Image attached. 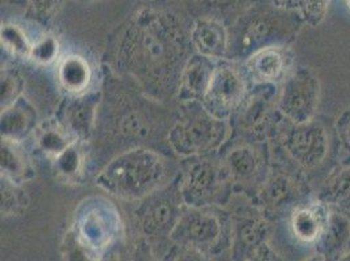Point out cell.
<instances>
[{
	"instance_id": "cell-1",
	"label": "cell",
	"mask_w": 350,
	"mask_h": 261,
	"mask_svg": "<svg viewBox=\"0 0 350 261\" xmlns=\"http://www.w3.org/2000/svg\"><path fill=\"white\" fill-rule=\"evenodd\" d=\"M195 53L179 16L162 4L142 5L118 36L116 64L152 100L176 96Z\"/></svg>"
},
{
	"instance_id": "cell-2",
	"label": "cell",
	"mask_w": 350,
	"mask_h": 261,
	"mask_svg": "<svg viewBox=\"0 0 350 261\" xmlns=\"http://www.w3.org/2000/svg\"><path fill=\"white\" fill-rule=\"evenodd\" d=\"M305 24L299 12L269 4L251 3L229 28L228 59L243 63L256 51L271 46H291Z\"/></svg>"
},
{
	"instance_id": "cell-3",
	"label": "cell",
	"mask_w": 350,
	"mask_h": 261,
	"mask_svg": "<svg viewBox=\"0 0 350 261\" xmlns=\"http://www.w3.org/2000/svg\"><path fill=\"white\" fill-rule=\"evenodd\" d=\"M96 182L106 193L137 203L169 183L167 166L157 152L135 146L109 161Z\"/></svg>"
},
{
	"instance_id": "cell-4",
	"label": "cell",
	"mask_w": 350,
	"mask_h": 261,
	"mask_svg": "<svg viewBox=\"0 0 350 261\" xmlns=\"http://www.w3.org/2000/svg\"><path fill=\"white\" fill-rule=\"evenodd\" d=\"M183 105L186 111L167 133L173 152L183 159L219 153L230 139V122L209 114L202 102Z\"/></svg>"
},
{
	"instance_id": "cell-5",
	"label": "cell",
	"mask_w": 350,
	"mask_h": 261,
	"mask_svg": "<svg viewBox=\"0 0 350 261\" xmlns=\"http://www.w3.org/2000/svg\"><path fill=\"white\" fill-rule=\"evenodd\" d=\"M178 179L187 206L224 208L233 197V183L219 153L185 159Z\"/></svg>"
},
{
	"instance_id": "cell-6",
	"label": "cell",
	"mask_w": 350,
	"mask_h": 261,
	"mask_svg": "<svg viewBox=\"0 0 350 261\" xmlns=\"http://www.w3.org/2000/svg\"><path fill=\"white\" fill-rule=\"evenodd\" d=\"M272 140L281 153L280 160L305 175L321 167L331 150L329 130L317 118L305 123H293L284 118Z\"/></svg>"
},
{
	"instance_id": "cell-7",
	"label": "cell",
	"mask_w": 350,
	"mask_h": 261,
	"mask_svg": "<svg viewBox=\"0 0 350 261\" xmlns=\"http://www.w3.org/2000/svg\"><path fill=\"white\" fill-rule=\"evenodd\" d=\"M186 206L179 189L178 175L172 182L137 202L133 212L135 223L142 235L140 238L146 239L154 253L159 245L167 248L173 246L172 234Z\"/></svg>"
},
{
	"instance_id": "cell-8",
	"label": "cell",
	"mask_w": 350,
	"mask_h": 261,
	"mask_svg": "<svg viewBox=\"0 0 350 261\" xmlns=\"http://www.w3.org/2000/svg\"><path fill=\"white\" fill-rule=\"evenodd\" d=\"M312 197L315 196L306 175L282 160H272L265 180L251 202L273 222L286 215L291 216L295 208Z\"/></svg>"
},
{
	"instance_id": "cell-9",
	"label": "cell",
	"mask_w": 350,
	"mask_h": 261,
	"mask_svg": "<svg viewBox=\"0 0 350 261\" xmlns=\"http://www.w3.org/2000/svg\"><path fill=\"white\" fill-rule=\"evenodd\" d=\"M230 213H225L224 208L186 206L172 234V243L216 256L230 249Z\"/></svg>"
},
{
	"instance_id": "cell-10",
	"label": "cell",
	"mask_w": 350,
	"mask_h": 261,
	"mask_svg": "<svg viewBox=\"0 0 350 261\" xmlns=\"http://www.w3.org/2000/svg\"><path fill=\"white\" fill-rule=\"evenodd\" d=\"M219 156L233 183L234 193H241L252 200L272 163L268 141L239 137L222 146Z\"/></svg>"
},
{
	"instance_id": "cell-11",
	"label": "cell",
	"mask_w": 350,
	"mask_h": 261,
	"mask_svg": "<svg viewBox=\"0 0 350 261\" xmlns=\"http://www.w3.org/2000/svg\"><path fill=\"white\" fill-rule=\"evenodd\" d=\"M278 85H251L246 100L232 118V130L250 140H272L284 119L278 109Z\"/></svg>"
},
{
	"instance_id": "cell-12",
	"label": "cell",
	"mask_w": 350,
	"mask_h": 261,
	"mask_svg": "<svg viewBox=\"0 0 350 261\" xmlns=\"http://www.w3.org/2000/svg\"><path fill=\"white\" fill-rule=\"evenodd\" d=\"M72 229L88 246L101 255L124 236L119 210L114 204L100 196L88 197L80 203L75 212Z\"/></svg>"
},
{
	"instance_id": "cell-13",
	"label": "cell",
	"mask_w": 350,
	"mask_h": 261,
	"mask_svg": "<svg viewBox=\"0 0 350 261\" xmlns=\"http://www.w3.org/2000/svg\"><path fill=\"white\" fill-rule=\"evenodd\" d=\"M250 89L251 83L242 63L224 59L217 61L202 103L209 114L230 122L246 100Z\"/></svg>"
},
{
	"instance_id": "cell-14",
	"label": "cell",
	"mask_w": 350,
	"mask_h": 261,
	"mask_svg": "<svg viewBox=\"0 0 350 261\" xmlns=\"http://www.w3.org/2000/svg\"><path fill=\"white\" fill-rule=\"evenodd\" d=\"M321 94V80L317 72L306 66H295L280 85L278 111L293 123L308 122L317 118Z\"/></svg>"
},
{
	"instance_id": "cell-15",
	"label": "cell",
	"mask_w": 350,
	"mask_h": 261,
	"mask_svg": "<svg viewBox=\"0 0 350 261\" xmlns=\"http://www.w3.org/2000/svg\"><path fill=\"white\" fill-rule=\"evenodd\" d=\"M230 259L245 261L260 247L269 243L272 221L250 200L230 213Z\"/></svg>"
},
{
	"instance_id": "cell-16",
	"label": "cell",
	"mask_w": 350,
	"mask_h": 261,
	"mask_svg": "<svg viewBox=\"0 0 350 261\" xmlns=\"http://www.w3.org/2000/svg\"><path fill=\"white\" fill-rule=\"evenodd\" d=\"M101 101L103 92L97 89L79 96H66L57 118L75 140L88 143L97 128Z\"/></svg>"
},
{
	"instance_id": "cell-17",
	"label": "cell",
	"mask_w": 350,
	"mask_h": 261,
	"mask_svg": "<svg viewBox=\"0 0 350 261\" xmlns=\"http://www.w3.org/2000/svg\"><path fill=\"white\" fill-rule=\"evenodd\" d=\"M291 46H271L256 51L242 66L251 85H281L295 67Z\"/></svg>"
},
{
	"instance_id": "cell-18",
	"label": "cell",
	"mask_w": 350,
	"mask_h": 261,
	"mask_svg": "<svg viewBox=\"0 0 350 261\" xmlns=\"http://www.w3.org/2000/svg\"><path fill=\"white\" fill-rule=\"evenodd\" d=\"M329 209V205L317 197L295 208L289 216V226L294 239L305 246H315L325 228Z\"/></svg>"
},
{
	"instance_id": "cell-19",
	"label": "cell",
	"mask_w": 350,
	"mask_h": 261,
	"mask_svg": "<svg viewBox=\"0 0 350 261\" xmlns=\"http://www.w3.org/2000/svg\"><path fill=\"white\" fill-rule=\"evenodd\" d=\"M190 40L195 53L224 60L229 54V28L215 18H195L190 28Z\"/></svg>"
},
{
	"instance_id": "cell-20",
	"label": "cell",
	"mask_w": 350,
	"mask_h": 261,
	"mask_svg": "<svg viewBox=\"0 0 350 261\" xmlns=\"http://www.w3.org/2000/svg\"><path fill=\"white\" fill-rule=\"evenodd\" d=\"M315 252L325 261H336L350 252V213L332 208L329 209L325 228L315 243Z\"/></svg>"
},
{
	"instance_id": "cell-21",
	"label": "cell",
	"mask_w": 350,
	"mask_h": 261,
	"mask_svg": "<svg viewBox=\"0 0 350 261\" xmlns=\"http://www.w3.org/2000/svg\"><path fill=\"white\" fill-rule=\"evenodd\" d=\"M216 67L217 60L193 53L180 76L178 100L182 103L203 101Z\"/></svg>"
},
{
	"instance_id": "cell-22",
	"label": "cell",
	"mask_w": 350,
	"mask_h": 261,
	"mask_svg": "<svg viewBox=\"0 0 350 261\" xmlns=\"http://www.w3.org/2000/svg\"><path fill=\"white\" fill-rule=\"evenodd\" d=\"M38 114L36 107L24 96L1 110V139L16 143H23L34 133L38 127Z\"/></svg>"
},
{
	"instance_id": "cell-23",
	"label": "cell",
	"mask_w": 350,
	"mask_h": 261,
	"mask_svg": "<svg viewBox=\"0 0 350 261\" xmlns=\"http://www.w3.org/2000/svg\"><path fill=\"white\" fill-rule=\"evenodd\" d=\"M57 79L66 96L84 94L92 89L93 68L85 57L70 53L57 63Z\"/></svg>"
},
{
	"instance_id": "cell-24",
	"label": "cell",
	"mask_w": 350,
	"mask_h": 261,
	"mask_svg": "<svg viewBox=\"0 0 350 261\" xmlns=\"http://www.w3.org/2000/svg\"><path fill=\"white\" fill-rule=\"evenodd\" d=\"M315 197L332 208L350 213V154L328 173Z\"/></svg>"
},
{
	"instance_id": "cell-25",
	"label": "cell",
	"mask_w": 350,
	"mask_h": 261,
	"mask_svg": "<svg viewBox=\"0 0 350 261\" xmlns=\"http://www.w3.org/2000/svg\"><path fill=\"white\" fill-rule=\"evenodd\" d=\"M89 153L87 143L75 141L51 162V171L55 179L64 184H80L88 171Z\"/></svg>"
},
{
	"instance_id": "cell-26",
	"label": "cell",
	"mask_w": 350,
	"mask_h": 261,
	"mask_svg": "<svg viewBox=\"0 0 350 261\" xmlns=\"http://www.w3.org/2000/svg\"><path fill=\"white\" fill-rule=\"evenodd\" d=\"M34 148L47 160H54L75 141L72 135L63 127L58 118L47 119L38 124L33 133Z\"/></svg>"
},
{
	"instance_id": "cell-27",
	"label": "cell",
	"mask_w": 350,
	"mask_h": 261,
	"mask_svg": "<svg viewBox=\"0 0 350 261\" xmlns=\"http://www.w3.org/2000/svg\"><path fill=\"white\" fill-rule=\"evenodd\" d=\"M0 169L1 176H5L20 184H24L36 175L31 161L27 150L24 149L23 143H16L3 139L0 153Z\"/></svg>"
},
{
	"instance_id": "cell-28",
	"label": "cell",
	"mask_w": 350,
	"mask_h": 261,
	"mask_svg": "<svg viewBox=\"0 0 350 261\" xmlns=\"http://www.w3.org/2000/svg\"><path fill=\"white\" fill-rule=\"evenodd\" d=\"M114 110L111 126L118 135L126 139L143 140L152 130V120L143 111L142 106L137 107L129 102V106L124 103L122 107L116 106Z\"/></svg>"
},
{
	"instance_id": "cell-29",
	"label": "cell",
	"mask_w": 350,
	"mask_h": 261,
	"mask_svg": "<svg viewBox=\"0 0 350 261\" xmlns=\"http://www.w3.org/2000/svg\"><path fill=\"white\" fill-rule=\"evenodd\" d=\"M196 18H215L221 23H233L248 5L250 0H183Z\"/></svg>"
},
{
	"instance_id": "cell-30",
	"label": "cell",
	"mask_w": 350,
	"mask_h": 261,
	"mask_svg": "<svg viewBox=\"0 0 350 261\" xmlns=\"http://www.w3.org/2000/svg\"><path fill=\"white\" fill-rule=\"evenodd\" d=\"M1 216L4 218L17 217L24 215L29 206V196L23 184L1 176Z\"/></svg>"
},
{
	"instance_id": "cell-31",
	"label": "cell",
	"mask_w": 350,
	"mask_h": 261,
	"mask_svg": "<svg viewBox=\"0 0 350 261\" xmlns=\"http://www.w3.org/2000/svg\"><path fill=\"white\" fill-rule=\"evenodd\" d=\"M1 47L12 57L20 60H29L33 41L20 25L5 23L0 29Z\"/></svg>"
},
{
	"instance_id": "cell-32",
	"label": "cell",
	"mask_w": 350,
	"mask_h": 261,
	"mask_svg": "<svg viewBox=\"0 0 350 261\" xmlns=\"http://www.w3.org/2000/svg\"><path fill=\"white\" fill-rule=\"evenodd\" d=\"M0 79L1 110H5L11 105H14L20 97L24 96L23 92L25 87V81L21 72L12 64H4L1 67Z\"/></svg>"
},
{
	"instance_id": "cell-33",
	"label": "cell",
	"mask_w": 350,
	"mask_h": 261,
	"mask_svg": "<svg viewBox=\"0 0 350 261\" xmlns=\"http://www.w3.org/2000/svg\"><path fill=\"white\" fill-rule=\"evenodd\" d=\"M60 249L64 261H100L101 259V253L88 246L72 228L64 234Z\"/></svg>"
},
{
	"instance_id": "cell-34",
	"label": "cell",
	"mask_w": 350,
	"mask_h": 261,
	"mask_svg": "<svg viewBox=\"0 0 350 261\" xmlns=\"http://www.w3.org/2000/svg\"><path fill=\"white\" fill-rule=\"evenodd\" d=\"M60 59V44L54 34H44L33 41L29 60L36 66L47 67Z\"/></svg>"
},
{
	"instance_id": "cell-35",
	"label": "cell",
	"mask_w": 350,
	"mask_h": 261,
	"mask_svg": "<svg viewBox=\"0 0 350 261\" xmlns=\"http://www.w3.org/2000/svg\"><path fill=\"white\" fill-rule=\"evenodd\" d=\"M64 0H27V16L33 21L47 25L58 15Z\"/></svg>"
},
{
	"instance_id": "cell-36",
	"label": "cell",
	"mask_w": 350,
	"mask_h": 261,
	"mask_svg": "<svg viewBox=\"0 0 350 261\" xmlns=\"http://www.w3.org/2000/svg\"><path fill=\"white\" fill-rule=\"evenodd\" d=\"M331 0H302L301 16L308 27L317 28L328 14Z\"/></svg>"
},
{
	"instance_id": "cell-37",
	"label": "cell",
	"mask_w": 350,
	"mask_h": 261,
	"mask_svg": "<svg viewBox=\"0 0 350 261\" xmlns=\"http://www.w3.org/2000/svg\"><path fill=\"white\" fill-rule=\"evenodd\" d=\"M161 261H211V256L192 247L173 245Z\"/></svg>"
},
{
	"instance_id": "cell-38",
	"label": "cell",
	"mask_w": 350,
	"mask_h": 261,
	"mask_svg": "<svg viewBox=\"0 0 350 261\" xmlns=\"http://www.w3.org/2000/svg\"><path fill=\"white\" fill-rule=\"evenodd\" d=\"M129 246L126 235L119 238L103 252L100 261H131L133 247L130 248Z\"/></svg>"
},
{
	"instance_id": "cell-39",
	"label": "cell",
	"mask_w": 350,
	"mask_h": 261,
	"mask_svg": "<svg viewBox=\"0 0 350 261\" xmlns=\"http://www.w3.org/2000/svg\"><path fill=\"white\" fill-rule=\"evenodd\" d=\"M335 128L340 144L350 154V106L338 115Z\"/></svg>"
},
{
	"instance_id": "cell-40",
	"label": "cell",
	"mask_w": 350,
	"mask_h": 261,
	"mask_svg": "<svg viewBox=\"0 0 350 261\" xmlns=\"http://www.w3.org/2000/svg\"><path fill=\"white\" fill-rule=\"evenodd\" d=\"M131 261H161V259L154 253L153 248L144 238H139V241L133 246Z\"/></svg>"
},
{
	"instance_id": "cell-41",
	"label": "cell",
	"mask_w": 350,
	"mask_h": 261,
	"mask_svg": "<svg viewBox=\"0 0 350 261\" xmlns=\"http://www.w3.org/2000/svg\"><path fill=\"white\" fill-rule=\"evenodd\" d=\"M245 261H282L278 252L271 247L269 243L260 247Z\"/></svg>"
},
{
	"instance_id": "cell-42",
	"label": "cell",
	"mask_w": 350,
	"mask_h": 261,
	"mask_svg": "<svg viewBox=\"0 0 350 261\" xmlns=\"http://www.w3.org/2000/svg\"><path fill=\"white\" fill-rule=\"evenodd\" d=\"M275 5H278L282 10L293 11V12H301L302 0H271Z\"/></svg>"
},
{
	"instance_id": "cell-43",
	"label": "cell",
	"mask_w": 350,
	"mask_h": 261,
	"mask_svg": "<svg viewBox=\"0 0 350 261\" xmlns=\"http://www.w3.org/2000/svg\"><path fill=\"white\" fill-rule=\"evenodd\" d=\"M304 261H325V260H324V259H323V256H321V255H319V253H317V252H315V253H314V255H312V256H310V258H307L306 260H304Z\"/></svg>"
},
{
	"instance_id": "cell-44",
	"label": "cell",
	"mask_w": 350,
	"mask_h": 261,
	"mask_svg": "<svg viewBox=\"0 0 350 261\" xmlns=\"http://www.w3.org/2000/svg\"><path fill=\"white\" fill-rule=\"evenodd\" d=\"M77 1H81V3H101L103 0H77Z\"/></svg>"
},
{
	"instance_id": "cell-45",
	"label": "cell",
	"mask_w": 350,
	"mask_h": 261,
	"mask_svg": "<svg viewBox=\"0 0 350 261\" xmlns=\"http://www.w3.org/2000/svg\"><path fill=\"white\" fill-rule=\"evenodd\" d=\"M336 261H350V252H349V253H347V255H345V256H342V258H340V259H338V260H336Z\"/></svg>"
},
{
	"instance_id": "cell-46",
	"label": "cell",
	"mask_w": 350,
	"mask_h": 261,
	"mask_svg": "<svg viewBox=\"0 0 350 261\" xmlns=\"http://www.w3.org/2000/svg\"><path fill=\"white\" fill-rule=\"evenodd\" d=\"M18 1H21V0H1V3H7V4H12V3H18ZM24 1H27V0H24Z\"/></svg>"
},
{
	"instance_id": "cell-47",
	"label": "cell",
	"mask_w": 350,
	"mask_h": 261,
	"mask_svg": "<svg viewBox=\"0 0 350 261\" xmlns=\"http://www.w3.org/2000/svg\"><path fill=\"white\" fill-rule=\"evenodd\" d=\"M345 4H347V7H348V10L350 11V0H345Z\"/></svg>"
}]
</instances>
